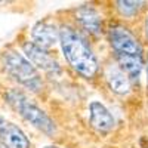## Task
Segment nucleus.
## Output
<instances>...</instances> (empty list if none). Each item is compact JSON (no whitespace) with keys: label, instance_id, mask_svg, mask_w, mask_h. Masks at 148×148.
I'll return each mask as SVG.
<instances>
[{"label":"nucleus","instance_id":"obj_1","mask_svg":"<svg viewBox=\"0 0 148 148\" xmlns=\"http://www.w3.org/2000/svg\"><path fill=\"white\" fill-rule=\"evenodd\" d=\"M59 43L67 62L74 71L86 79L95 77L99 70L98 59L88 45L84 37L70 25H64L59 30Z\"/></svg>","mask_w":148,"mask_h":148},{"label":"nucleus","instance_id":"obj_2","mask_svg":"<svg viewBox=\"0 0 148 148\" xmlns=\"http://www.w3.org/2000/svg\"><path fill=\"white\" fill-rule=\"evenodd\" d=\"M2 62L9 76L24 88L30 89L31 92H40L43 89L39 71L22 53L16 51H6L2 56Z\"/></svg>","mask_w":148,"mask_h":148},{"label":"nucleus","instance_id":"obj_3","mask_svg":"<svg viewBox=\"0 0 148 148\" xmlns=\"http://www.w3.org/2000/svg\"><path fill=\"white\" fill-rule=\"evenodd\" d=\"M6 99L19 113V116L25 121H28L31 126L39 129L40 132L47 135V136H52V135L56 133L55 121L49 117L40 107H37L34 102L28 101V98L22 92L15 90V89L9 90L6 93Z\"/></svg>","mask_w":148,"mask_h":148},{"label":"nucleus","instance_id":"obj_4","mask_svg":"<svg viewBox=\"0 0 148 148\" xmlns=\"http://www.w3.org/2000/svg\"><path fill=\"white\" fill-rule=\"evenodd\" d=\"M110 43L116 51V55L142 56V47L138 39L123 25H114L110 28Z\"/></svg>","mask_w":148,"mask_h":148},{"label":"nucleus","instance_id":"obj_5","mask_svg":"<svg viewBox=\"0 0 148 148\" xmlns=\"http://www.w3.org/2000/svg\"><path fill=\"white\" fill-rule=\"evenodd\" d=\"M22 51L25 53L27 59L39 70H43L46 73H59V65L53 56L49 55L47 51L36 46L33 42H25L22 45Z\"/></svg>","mask_w":148,"mask_h":148},{"label":"nucleus","instance_id":"obj_6","mask_svg":"<svg viewBox=\"0 0 148 148\" xmlns=\"http://www.w3.org/2000/svg\"><path fill=\"white\" fill-rule=\"evenodd\" d=\"M31 39L36 46H39L45 51L51 49L59 40V31L52 22L49 21H39L31 28Z\"/></svg>","mask_w":148,"mask_h":148},{"label":"nucleus","instance_id":"obj_7","mask_svg":"<svg viewBox=\"0 0 148 148\" xmlns=\"http://www.w3.org/2000/svg\"><path fill=\"white\" fill-rule=\"evenodd\" d=\"M0 144L5 148H30V139L16 125L3 120L0 123Z\"/></svg>","mask_w":148,"mask_h":148},{"label":"nucleus","instance_id":"obj_8","mask_svg":"<svg viewBox=\"0 0 148 148\" xmlns=\"http://www.w3.org/2000/svg\"><path fill=\"white\" fill-rule=\"evenodd\" d=\"M89 123L99 132H108L114 127V117L110 110L99 101H92L89 104Z\"/></svg>","mask_w":148,"mask_h":148},{"label":"nucleus","instance_id":"obj_9","mask_svg":"<svg viewBox=\"0 0 148 148\" xmlns=\"http://www.w3.org/2000/svg\"><path fill=\"white\" fill-rule=\"evenodd\" d=\"M105 80L111 92H114L117 95H126L130 90V83L129 77L121 71L120 67L117 65H108L105 68Z\"/></svg>","mask_w":148,"mask_h":148},{"label":"nucleus","instance_id":"obj_10","mask_svg":"<svg viewBox=\"0 0 148 148\" xmlns=\"http://www.w3.org/2000/svg\"><path fill=\"white\" fill-rule=\"evenodd\" d=\"M76 19L79 21V24L92 34H99L101 33V25L102 21L99 14L90 6H80L76 10Z\"/></svg>","mask_w":148,"mask_h":148},{"label":"nucleus","instance_id":"obj_11","mask_svg":"<svg viewBox=\"0 0 148 148\" xmlns=\"http://www.w3.org/2000/svg\"><path fill=\"white\" fill-rule=\"evenodd\" d=\"M119 67L121 71L130 79H138L144 67L142 56H135V55H116Z\"/></svg>","mask_w":148,"mask_h":148},{"label":"nucleus","instance_id":"obj_12","mask_svg":"<svg viewBox=\"0 0 148 148\" xmlns=\"http://www.w3.org/2000/svg\"><path fill=\"white\" fill-rule=\"evenodd\" d=\"M117 5V9L119 12L126 16V18H132L138 14V12L142 9V5L144 2H129V0H119V2H116Z\"/></svg>","mask_w":148,"mask_h":148},{"label":"nucleus","instance_id":"obj_13","mask_svg":"<svg viewBox=\"0 0 148 148\" xmlns=\"http://www.w3.org/2000/svg\"><path fill=\"white\" fill-rule=\"evenodd\" d=\"M145 34H147V39H148V18L145 21Z\"/></svg>","mask_w":148,"mask_h":148},{"label":"nucleus","instance_id":"obj_14","mask_svg":"<svg viewBox=\"0 0 148 148\" xmlns=\"http://www.w3.org/2000/svg\"><path fill=\"white\" fill-rule=\"evenodd\" d=\"M43 148H61V147H58V145H46Z\"/></svg>","mask_w":148,"mask_h":148},{"label":"nucleus","instance_id":"obj_15","mask_svg":"<svg viewBox=\"0 0 148 148\" xmlns=\"http://www.w3.org/2000/svg\"><path fill=\"white\" fill-rule=\"evenodd\" d=\"M3 120H5V119H3V117H2V116H0V123H2V121H3Z\"/></svg>","mask_w":148,"mask_h":148},{"label":"nucleus","instance_id":"obj_16","mask_svg":"<svg viewBox=\"0 0 148 148\" xmlns=\"http://www.w3.org/2000/svg\"><path fill=\"white\" fill-rule=\"evenodd\" d=\"M0 148H5V147H3V145H2V144H0Z\"/></svg>","mask_w":148,"mask_h":148}]
</instances>
